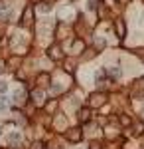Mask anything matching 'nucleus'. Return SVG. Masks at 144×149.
I'll use <instances>...</instances> for the list:
<instances>
[{
    "instance_id": "9b49d317",
    "label": "nucleus",
    "mask_w": 144,
    "mask_h": 149,
    "mask_svg": "<svg viewBox=\"0 0 144 149\" xmlns=\"http://www.w3.org/2000/svg\"><path fill=\"white\" fill-rule=\"evenodd\" d=\"M47 81H49V76H47V74H42V76H40V78H38V84H40V86H47Z\"/></svg>"
},
{
    "instance_id": "0eeeda50",
    "label": "nucleus",
    "mask_w": 144,
    "mask_h": 149,
    "mask_svg": "<svg viewBox=\"0 0 144 149\" xmlns=\"http://www.w3.org/2000/svg\"><path fill=\"white\" fill-rule=\"evenodd\" d=\"M83 50H85V42H83V40H75V42H73V52H75V54H81Z\"/></svg>"
},
{
    "instance_id": "f257e3e1",
    "label": "nucleus",
    "mask_w": 144,
    "mask_h": 149,
    "mask_svg": "<svg viewBox=\"0 0 144 149\" xmlns=\"http://www.w3.org/2000/svg\"><path fill=\"white\" fill-rule=\"evenodd\" d=\"M65 137L69 139L71 143H77V141H81L83 133H81V129H79V127H71V129H67V131H65Z\"/></svg>"
},
{
    "instance_id": "39448f33",
    "label": "nucleus",
    "mask_w": 144,
    "mask_h": 149,
    "mask_svg": "<svg viewBox=\"0 0 144 149\" xmlns=\"http://www.w3.org/2000/svg\"><path fill=\"white\" fill-rule=\"evenodd\" d=\"M47 56L51 58V60H61V52H59L57 46H51L49 50H47Z\"/></svg>"
},
{
    "instance_id": "20e7f679",
    "label": "nucleus",
    "mask_w": 144,
    "mask_h": 149,
    "mask_svg": "<svg viewBox=\"0 0 144 149\" xmlns=\"http://www.w3.org/2000/svg\"><path fill=\"white\" fill-rule=\"evenodd\" d=\"M115 30H117V36H119V38H124V34H126V26H124L122 20H117V22H115Z\"/></svg>"
},
{
    "instance_id": "412c9836",
    "label": "nucleus",
    "mask_w": 144,
    "mask_h": 149,
    "mask_svg": "<svg viewBox=\"0 0 144 149\" xmlns=\"http://www.w3.org/2000/svg\"><path fill=\"white\" fill-rule=\"evenodd\" d=\"M138 56H142V58H144V50H138Z\"/></svg>"
},
{
    "instance_id": "4468645a",
    "label": "nucleus",
    "mask_w": 144,
    "mask_h": 149,
    "mask_svg": "<svg viewBox=\"0 0 144 149\" xmlns=\"http://www.w3.org/2000/svg\"><path fill=\"white\" fill-rule=\"evenodd\" d=\"M8 107V102H6V97H0V111H4Z\"/></svg>"
},
{
    "instance_id": "f3484780",
    "label": "nucleus",
    "mask_w": 144,
    "mask_h": 149,
    "mask_svg": "<svg viewBox=\"0 0 144 149\" xmlns=\"http://www.w3.org/2000/svg\"><path fill=\"white\" fill-rule=\"evenodd\" d=\"M89 8H91V10H93V8H97V0H89V4H87Z\"/></svg>"
},
{
    "instance_id": "f8f14e48",
    "label": "nucleus",
    "mask_w": 144,
    "mask_h": 149,
    "mask_svg": "<svg viewBox=\"0 0 144 149\" xmlns=\"http://www.w3.org/2000/svg\"><path fill=\"white\" fill-rule=\"evenodd\" d=\"M32 95L36 97V102H38V103H42V102H44V100H42V97H44V93L40 92V90H36V92H32Z\"/></svg>"
},
{
    "instance_id": "423d86ee",
    "label": "nucleus",
    "mask_w": 144,
    "mask_h": 149,
    "mask_svg": "<svg viewBox=\"0 0 144 149\" xmlns=\"http://www.w3.org/2000/svg\"><path fill=\"white\" fill-rule=\"evenodd\" d=\"M89 113H91V109H89V107H81V109H79V119H81L83 123L89 121Z\"/></svg>"
},
{
    "instance_id": "ddd939ff",
    "label": "nucleus",
    "mask_w": 144,
    "mask_h": 149,
    "mask_svg": "<svg viewBox=\"0 0 144 149\" xmlns=\"http://www.w3.org/2000/svg\"><path fill=\"white\" fill-rule=\"evenodd\" d=\"M121 123L122 125H130V117L128 115H121Z\"/></svg>"
},
{
    "instance_id": "4be33fe9",
    "label": "nucleus",
    "mask_w": 144,
    "mask_h": 149,
    "mask_svg": "<svg viewBox=\"0 0 144 149\" xmlns=\"http://www.w3.org/2000/svg\"><path fill=\"white\" fill-rule=\"evenodd\" d=\"M0 149H8V147H0Z\"/></svg>"
},
{
    "instance_id": "f03ea898",
    "label": "nucleus",
    "mask_w": 144,
    "mask_h": 149,
    "mask_svg": "<svg viewBox=\"0 0 144 149\" xmlns=\"http://www.w3.org/2000/svg\"><path fill=\"white\" fill-rule=\"evenodd\" d=\"M105 102H107V95L103 92H97V93L91 95V107H101Z\"/></svg>"
},
{
    "instance_id": "a211bd4d",
    "label": "nucleus",
    "mask_w": 144,
    "mask_h": 149,
    "mask_svg": "<svg viewBox=\"0 0 144 149\" xmlns=\"http://www.w3.org/2000/svg\"><path fill=\"white\" fill-rule=\"evenodd\" d=\"M6 90H8V86H6L4 81H0V93H4V92H6Z\"/></svg>"
},
{
    "instance_id": "9d476101",
    "label": "nucleus",
    "mask_w": 144,
    "mask_h": 149,
    "mask_svg": "<svg viewBox=\"0 0 144 149\" xmlns=\"http://www.w3.org/2000/svg\"><path fill=\"white\" fill-rule=\"evenodd\" d=\"M107 74L112 76V78H119V76H121V70H119V68H109V70H107Z\"/></svg>"
},
{
    "instance_id": "dca6fc26",
    "label": "nucleus",
    "mask_w": 144,
    "mask_h": 149,
    "mask_svg": "<svg viewBox=\"0 0 144 149\" xmlns=\"http://www.w3.org/2000/svg\"><path fill=\"white\" fill-rule=\"evenodd\" d=\"M56 105H57V102H49L45 109H47V111H53V109H56Z\"/></svg>"
},
{
    "instance_id": "1a4fd4ad",
    "label": "nucleus",
    "mask_w": 144,
    "mask_h": 149,
    "mask_svg": "<svg viewBox=\"0 0 144 149\" xmlns=\"http://www.w3.org/2000/svg\"><path fill=\"white\" fill-rule=\"evenodd\" d=\"M38 10L42 12V14H45V12H49V10H51V4H49V2H40Z\"/></svg>"
},
{
    "instance_id": "7ed1b4c3",
    "label": "nucleus",
    "mask_w": 144,
    "mask_h": 149,
    "mask_svg": "<svg viewBox=\"0 0 144 149\" xmlns=\"http://www.w3.org/2000/svg\"><path fill=\"white\" fill-rule=\"evenodd\" d=\"M32 22H34V10L28 6V8L24 10V14H22V26H30Z\"/></svg>"
},
{
    "instance_id": "2eb2a0df",
    "label": "nucleus",
    "mask_w": 144,
    "mask_h": 149,
    "mask_svg": "<svg viewBox=\"0 0 144 149\" xmlns=\"http://www.w3.org/2000/svg\"><path fill=\"white\" fill-rule=\"evenodd\" d=\"M30 149H44V141H34V145Z\"/></svg>"
},
{
    "instance_id": "aec40b11",
    "label": "nucleus",
    "mask_w": 144,
    "mask_h": 149,
    "mask_svg": "<svg viewBox=\"0 0 144 149\" xmlns=\"http://www.w3.org/2000/svg\"><path fill=\"white\" fill-rule=\"evenodd\" d=\"M6 10V4H4V2H0V12H4Z\"/></svg>"
},
{
    "instance_id": "6ab92c4d",
    "label": "nucleus",
    "mask_w": 144,
    "mask_h": 149,
    "mask_svg": "<svg viewBox=\"0 0 144 149\" xmlns=\"http://www.w3.org/2000/svg\"><path fill=\"white\" fill-rule=\"evenodd\" d=\"M89 149H101V145L95 141V143H91V145H89Z\"/></svg>"
},
{
    "instance_id": "6e6552de",
    "label": "nucleus",
    "mask_w": 144,
    "mask_h": 149,
    "mask_svg": "<svg viewBox=\"0 0 144 149\" xmlns=\"http://www.w3.org/2000/svg\"><path fill=\"white\" fill-rule=\"evenodd\" d=\"M14 100H16V103H18V105H22V103L26 102V92H24V90L16 92V93H14Z\"/></svg>"
}]
</instances>
